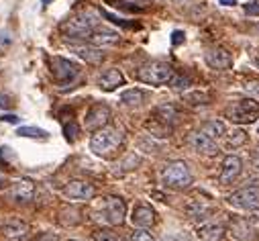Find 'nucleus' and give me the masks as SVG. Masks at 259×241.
I'll list each match as a JSON object with an SVG mask.
<instances>
[{
    "label": "nucleus",
    "instance_id": "obj_1",
    "mask_svg": "<svg viewBox=\"0 0 259 241\" xmlns=\"http://www.w3.org/2000/svg\"><path fill=\"white\" fill-rule=\"evenodd\" d=\"M124 135L120 129L116 127H102L98 131H94V135L90 137V151L96 153L98 157H112L118 147L122 145Z\"/></svg>",
    "mask_w": 259,
    "mask_h": 241
},
{
    "label": "nucleus",
    "instance_id": "obj_2",
    "mask_svg": "<svg viewBox=\"0 0 259 241\" xmlns=\"http://www.w3.org/2000/svg\"><path fill=\"white\" fill-rule=\"evenodd\" d=\"M227 118L237 125H249L259 118V102L253 98H241L227 108Z\"/></svg>",
    "mask_w": 259,
    "mask_h": 241
},
{
    "label": "nucleus",
    "instance_id": "obj_3",
    "mask_svg": "<svg viewBox=\"0 0 259 241\" xmlns=\"http://www.w3.org/2000/svg\"><path fill=\"white\" fill-rule=\"evenodd\" d=\"M161 180L167 188H176V190H184L192 184V174L186 162H171L163 168L161 172Z\"/></svg>",
    "mask_w": 259,
    "mask_h": 241
},
{
    "label": "nucleus",
    "instance_id": "obj_4",
    "mask_svg": "<svg viewBox=\"0 0 259 241\" xmlns=\"http://www.w3.org/2000/svg\"><path fill=\"white\" fill-rule=\"evenodd\" d=\"M174 76V70L169 64L165 62H149L145 66L139 68L137 72V78L143 82V84H151V86H161V84H169Z\"/></svg>",
    "mask_w": 259,
    "mask_h": 241
},
{
    "label": "nucleus",
    "instance_id": "obj_5",
    "mask_svg": "<svg viewBox=\"0 0 259 241\" xmlns=\"http://www.w3.org/2000/svg\"><path fill=\"white\" fill-rule=\"evenodd\" d=\"M94 27H96L94 17H90V15H80V17H74V19H70V21L63 23V25H61V31L66 33L68 37H72V39H90Z\"/></svg>",
    "mask_w": 259,
    "mask_h": 241
},
{
    "label": "nucleus",
    "instance_id": "obj_6",
    "mask_svg": "<svg viewBox=\"0 0 259 241\" xmlns=\"http://www.w3.org/2000/svg\"><path fill=\"white\" fill-rule=\"evenodd\" d=\"M51 76L59 82V84H68L74 82L80 76V66L72 59L66 57H51Z\"/></svg>",
    "mask_w": 259,
    "mask_h": 241
},
{
    "label": "nucleus",
    "instance_id": "obj_7",
    "mask_svg": "<svg viewBox=\"0 0 259 241\" xmlns=\"http://www.w3.org/2000/svg\"><path fill=\"white\" fill-rule=\"evenodd\" d=\"M126 217V205L118 196H106L102 200V219L108 225H122Z\"/></svg>",
    "mask_w": 259,
    "mask_h": 241
},
{
    "label": "nucleus",
    "instance_id": "obj_8",
    "mask_svg": "<svg viewBox=\"0 0 259 241\" xmlns=\"http://www.w3.org/2000/svg\"><path fill=\"white\" fill-rule=\"evenodd\" d=\"M229 203L237 209H243V211L257 209L259 207V186H247V188L233 192L229 196Z\"/></svg>",
    "mask_w": 259,
    "mask_h": 241
},
{
    "label": "nucleus",
    "instance_id": "obj_9",
    "mask_svg": "<svg viewBox=\"0 0 259 241\" xmlns=\"http://www.w3.org/2000/svg\"><path fill=\"white\" fill-rule=\"evenodd\" d=\"M63 194L70 200H90L94 196V186L86 180H72L63 188Z\"/></svg>",
    "mask_w": 259,
    "mask_h": 241
},
{
    "label": "nucleus",
    "instance_id": "obj_10",
    "mask_svg": "<svg viewBox=\"0 0 259 241\" xmlns=\"http://www.w3.org/2000/svg\"><path fill=\"white\" fill-rule=\"evenodd\" d=\"M108 120H110V108L106 104H94L86 114V129L98 131L106 127Z\"/></svg>",
    "mask_w": 259,
    "mask_h": 241
},
{
    "label": "nucleus",
    "instance_id": "obj_11",
    "mask_svg": "<svg viewBox=\"0 0 259 241\" xmlns=\"http://www.w3.org/2000/svg\"><path fill=\"white\" fill-rule=\"evenodd\" d=\"M204 59H206V64H208L212 70H219V72L229 70V68L233 66L231 53H229L227 49H223V47H212V49H208V51L204 53Z\"/></svg>",
    "mask_w": 259,
    "mask_h": 241
},
{
    "label": "nucleus",
    "instance_id": "obj_12",
    "mask_svg": "<svg viewBox=\"0 0 259 241\" xmlns=\"http://www.w3.org/2000/svg\"><path fill=\"white\" fill-rule=\"evenodd\" d=\"M190 145L194 147V151L204 153V155H217V153H219L217 139L208 137V135H206V133H202V131L192 133V135H190Z\"/></svg>",
    "mask_w": 259,
    "mask_h": 241
},
{
    "label": "nucleus",
    "instance_id": "obj_13",
    "mask_svg": "<svg viewBox=\"0 0 259 241\" xmlns=\"http://www.w3.org/2000/svg\"><path fill=\"white\" fill-rule=\"evenodd\" d=\"M241 168H243L241 157H237V155H227V157L223 159V166H221V176H219L221 184H231L233 180L241 174Z\"/></svg>",
    "mask_w": 259,
    "mask_h": 241
},
{
    "label": "nucleus",
    "instance_id": "obj_14",
    "mask_svg": "<svg viewBox=\"0 0 259 241\" xmlns=\"http://www.w3.org/2000/svg\"><path fill=\"white\" fill-rule=\"evenodd\" d=\"M11 196L17 203H31L33 196H35V184L27 178L17 180V182L13 184V188H11Z\"/></svg>",
    "mask_w": 259,
    "mask_h": 241
},
{
    "label": "nucleus",
    "instance_id": "obj_15",
    "mask_svg": "<svg viewBox=\"0 0 259 241\" xmlns=\"http://www.w3.org/2000/svg\"><path fill=\"white\" fill-rule=\"evenodd\" d=\"M131 221L135 227H151L155 223V211L149 205H137L131 213Z\"/></svg>",
    "mask_w": 259,
    "mask_h": 241
},
{
    "label": "nucleus",
    "instance_id": "obj_16",
    "mask_svg": "<svg viewBox=\"0 0 259 241\" xmlns=\"http://www.w3.org/2000/svg\"><path fill=\"white\" fill-rule=\"evenodd\" d=\"M100 90H104V92H112V90H116L118 86H122L124 84V78H122V74H120V70H116V68H110V70H106L102 76H100Z\"/></svg>",
    "mask_w": 259,
    "mask_h": 241
},
{
    "label": "nucleus",
    "instance_id": "obj_17",
    "mask_svg": "<svg viewBox=\"0 0 259 241\" xmlns=\"http://www.w3.org/2000/svg\"><path fill=\"white\" fill-rule=\"evenodd\" d=\"M120 41V35L110 31V29H94L90 35V43L96 47H104V45H116Z\"/></svg>",
    "mask_w": 259,
    "mask_h": 241
},
{
    "label": "nucleus",
    "instance_id": "obj_18",
    "mask_svg": "<svg viewBox=\"0 0 259 241\" xmlns=\"http://www.w3.org/2000/svg\"><path fill=\"white\" fill-rule=\"evenodd\" d=\"M27 233H29V225L25 221L13 219V221H7L3 225V235L9 237V239H25Z\"/></svg>",
    "mask_w": 259,
    "mask_h": 241
},
{
    "label": "nucleus",
    "instance_id": "obj_19",
    "mask_svg": "<svg viewBox=\"0 0 259 241\" xmlns=\"http://www.w3.org/2000/svg\"><path fill=\"white\" fill-rule=\"evenodd\" d=\"M178 108L174 106V104H159L157 108H155V120H159V123H163V125H167V127H171L176 120H178Z\"/></svg>",
    "mask_w": 259,
    "mask_h": 241
},
{
    "label": "nucleus",
    "instance_id": "obj_20",
    "mask_svg": "<svg viewBox=\"0 0 259 241\" xmlns=\"http://www.w3.org/2000/svg\"><path fill=\"white\" fill-rule=\"evenodd\" d=\"M74 53H78V57L86 59V62L92 64V66L102 64V59H104L102 49H98L96 45H94V47H74Z\"/></svg>",
    "mask_w": 259,
    "mask_h": 241
},
{
    "label": "nucleus",
    "instance_id": "obj_21",
    "mask_svg": "<svg viewBox=\"0 0 259 241\" xmlns=\"http://www.w3.org/2000/svg\"><path fill=\"white\" fill-rule=\"evenodd\" d=\"M198 235H200L202 241H219L225 235V227L217 225V223H208V225H202L198 229Z\"/></svg>",
    "mask_w": 259,
    "mask_h": 241
},
{
    "label": "nucleus",
    "instance_id": "obj_22",
    "mask_svg": "<svg viewBox=\"0 0 259 241\" xmlns=\"http://www.w3.org/2000/svg\"><path fill=\"white\" fill-rule=\"evenodd\" d=\"M200 131H202V133H206V135H208V137H212V139H221V137H225V135H227V127H225L223 120H219V118L206 120Z\"/></svg>",
    "mask_w": 259,
    "mask_h": 241
},
{
    "label": "nucleus",
    "instance_id": "obj_23",
    "mask_svg": "<svg viewBox=\"0 0 259 241\" xmlns=\"http://www.w3.org/2000/svg\"><path fill=\"white\" fill-rule=\"evenodd\" d=\"M145 100V92L139 88H131V90H124L120 94V102L126 106H139Z\"/></svg>",
    "mask_w": 259,
    "mask_h": 241
},
{
    "label": "nucleus",
    "instance_id": "obj_24",
    "mask_svg": "<svg viewBox=\"0 0 259 241\" xmlns=\"http://www.w3.org/2000/svg\"><path fill=\"white\" fill-rule=\"evenodd\" d=\"M186 213L190 215V219H202L210 213V207L200 203V200H192L188 207H186Z\"/></svg>",
    "mask_w": 259,
    "mask_h": 241
},
{
    "label": "nucleus",
    "instance_id": "obj_25",
    "mask_svg": "<svg viewBox=\"0 0 259 241\" xmlns=\"http://www.w3.org/2000/svg\"><path fill=\"white\" fill-rule=\"evenodd\" d=\"M17 135H21V137H31V139H47V137H49L47 131L37 129V127H19Z\"/></svg>",
    "mask_w": 259,
    "mask_h": 241
},
{
    "label": "nucleus",
    "instance_id": "obj_26",
    "mask_svg": "<svg viewBox=\"0 0 259 241\" xmlns=\"http://www.w3.org/2000/svg\"><path fill=\"white\" fill-rule=\"evenodd\" d=\"M94 241H122V239L112 229H98L94 231Z\"/></svg>",
    "mask_w": 259,
    "mask_h": 241
},
{
    "label": "nucleus",
    "instance_id": "obj_27",
    "mask_svg": "<svg viewBox=\"0 0 259 241\" xmlns=\"http://www.w3.org/2000/svg\"><path fill=\"white\" fill-rule=\"evenodd\" d=\"M131 241H155V237L147 227H137L131 233Z\"/></svg>",
    "mask_w": 259,
    "mask_h": 241
},
{
    "label": "nucleus",
    "instance_id": "obj_28",
    "mask_svg": "<svg viewBox=\"0 0 259 241\" xmlns=\"http://www.w3.org/2000/svg\"><path fill=\"white\" fill-rule=\"evenodd\" d=\"M190 84H192L190 78H186V76H182V74H174L171 80H169V86H171L174 90H184V88H188Z\"/></svg>",
    "mask_w": 259,
    "mask_h": 241
},
{
    "label": "nucleus",
    "instance_id": "obj_29",
    "mask_svg": "<svg viewBox=\"0 0 259 241\" xmlns=\"http://www.w3.org/2000/svg\"><path fill=\"white\" fill-rule=\"evenodd\" d=\"M247 141V133L243 131V129H235L231 135H229V145L231 147H239V145H243Z\"/></svg>",
    "mask_w": 259,
    "mask_h": 241
},
{
    "label": "nucleus",
    "instance_id": "obj_30",
    "mask_svg": "<svg viewBox=\"0 0 259 241\" xmlns=\"http://www.w3.org/2000/svg\"><path fill=\"white\" fill-rule=\"evenodd\" d=\"M245 13L249 17H259V0H251V3L245 5Z\"/></svg>",
    "mask_w": 259,
    "mask_h": 241
},
{
    "label": "nucleus",
    "instance_id": "obj_31",
    "mask_svg": "<svg viewBox=\"0 0 259 241\" xmlns=\"http://www.w3.org/2000/svg\"><path fill=\"white\" fill-rule=\"evenodd\" d=\"M78 125L76 123H70V125H66V137H68V141H74L76 139V135H78Z\"/></svg>",
    "mask_w": 259,
    "mask_h": 241
},
{
    "label": "nucleus",
    "instance_id": "obj_32",
    "mask_svg": "<svg viewBox=\"0 0 259 241\" xmlns=\"http://www.w3.org/2000/svg\"><path fill=\"white\" fill-rule=\"evenodd\" d=\"M11 45V37H9V33H0V51H3L5 47H9Z\"/></svg>",
    "mask_w": 259,
    "mask_h": 241
},
{
    "label": "nucleus",
    "instance_id": "obj_33",
    "mask_svg": "<svg viewBox=\"0 0 259 241\" xmlns=\"http://www.w3.org/2000/svg\"><path fill=\"white\" fill-rule=\"evenodd\" d=\"M182 41H184V31H174L171 33V43L174 45H180Z\"/></svg>",
    "mask_w": 259,
    "mask_h": 241
},
{
    "label": "nucleus",
    "instance_id": "obj_34",
    "mask_svg": "<svg viewBox=\"0 0 259 241\" xmlns=\"http://www.w3.org/2000/svg\"><path fill=\"white\" fill-rule=\"evenodd\" d=\"M11 106H13L11 98H9V96H5V94H0V108H11Z\"/></svg>",
    "mask_w": 259,
    "mask_h": 241
},
{
    "label": "nucleus",
    "instance_id": "obj_35",
    "mask_svg": "<svg viewBox=\"0 0 259 241\" xmlns=\"http://www.w3.org/2000/svg\"><path fill=\"white\" fill-rule=\"evenodd\" d=\"M0 120H7V123L17 125V123H19V116H15V114H5V116H0Z\"/></svg>",
    "mask_w": 259,
    "mask_h": 241
},
{
    "label": "nucleus",
    "instance_id": "obj_36",
    "mask_svg": "<svg viewBox=\"0 0 259 241\" xmlns=\"http://www.w3.org/2000/svg\"><path fill=\"white\" fill-rule=\"evenodd\" d=\"M39 241H59V237H57V235H53V233H45V235H41V237H39Z\"/></svg>",
    "mask_w": 259,
    "mask_h": 241
},
{
    "label": "nucleus",
    "instance_id": "obj_37",
    "mask_svg": "<svg viewBox=\"0 0 259 241\" xmlns=\"http://www.w3.org/2000/svg\"><path fill=\"white\" fill-rule=\"evenodd\" d=\"M219 3L223 7H233V5H237V0H219Z\"/></svg>",
    "mask_w": 259,
    "mask_h": 241
},
{
    "label": "nucleus",
    "instance_id": "obj_38",
    "mask_svg": "<svg viewBox=\"0 0 259 241\" xmlns=\"http://www.w3.org/2000/svg\"><path fill=\"white\" fill-rule=\"evenodd\" d=\"M7 182H9V180H7V176H5L3 172H0V188H5V186H7Z\"/></svg>",
    "mask_w": 259,
    "mask_h": 241
},
{
    "label": "nucleus",
    "instance_id": "obj_39",
    "mask_svg": "<svg viewBox=\"0 0 259 241\" xmlns=\"http://www.w3.org/2000/svg\"><path fill=\"white\" fill-rule=\"evenodd\" d=\"M253 62H255V64H257V68H259V51L255 53V57H253Z\"/></svg>",
    "mask_w": 259,
    "mask_h": 241
},
{
    "label": "nucleus",
    "instance_id": "obj_40",
    "mask_svg": "<svg viewBox=\"0 0 259 241\" xmlns=\"http://www.w3.org/2000/svg\"><path fill=\"white\" fill-rule=\"evenodd\" d=\"M176 5H186V3H190V0H174Z\"/></svg>",
    "mask_w": 259,
    "mask_h": 241
},
{
    "label": "nucleus",
    "instance_id": "obj_41",
    "mask_svg": "<svg viewBox=\"0 0 259 241\" xmlns=\"http://www.w3.org/2000/svg\"><path fill=\"white\" fill-rule=\"evenodd\" d=\"M257 131H259V127H257Z\"/></svg>",
    "mask_w": 259,
    "mask_h": 241
},
{
    "label": "nucleus",
    "instance_id": "obj_42",
    "mask_svg": "<svg viewBox=\"0 0 259 241\" xmlns=\"http://www.w3.org/2000/svg\"><path fill=\"white\" fill-rule=\"evenodd\" d=\"M72 241H74V239H72Z\"/></svg>",
    "mask_w": 259,
    "mask_h": 241
}]
</instances>
